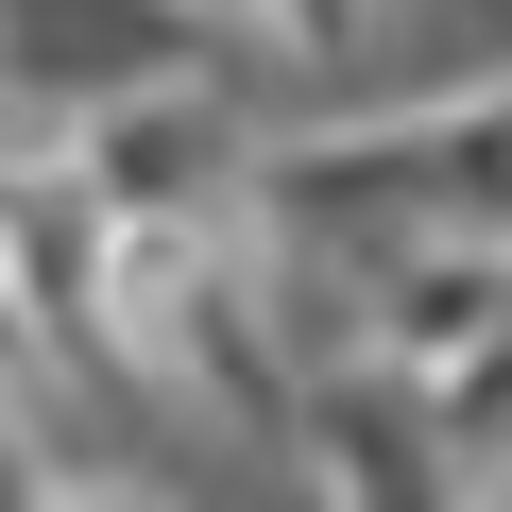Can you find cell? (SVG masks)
Listing matches in <instances>:
<instances>
[{
  "label": "cell",
  "mask_w": 512,
  "mask_h": 512,
  "mask_svg": "<svg viewBox=\"0 0 512 512\" xmlns=\"http://www.w3.org/2000/svg\"><path fill=\"white\" fill-rule=\"evenodd\" d=\"M256 35V0H0V120H86L120 86H171Z\"/></svg>",
  "instance_id": "obj_1"
},
{
  "label": "cell",
  "mask_w": 512,
  "mask_h": 512,
  "mask_svg": "<svg viewBox=\"0 0 512 512\" xmlns=\"http://www.w3.org/2000/svg\"><path fill=\"white\" fill-rule=\"evenodd\" d=\"M0 495H69V461H52V410H35V359L0 376Z\"/></svg>",
  "instance_id": "obj_2"
},
{
  "label": "cell",
  "mask_w": 512,
  "mask_h": 512,
  "mask_svg": "<svg viewBox=\"0 0 512 512\" xmlns=\"http://www.w3.org/2000/svg\"><path fill=\"white\" fill-rule=\"evenodd\" d=\"M256 18H274L291 52H359V35H376V0H256Z\"/></svg>",
  "instance_id": "obj_3"
}]
</instances>
